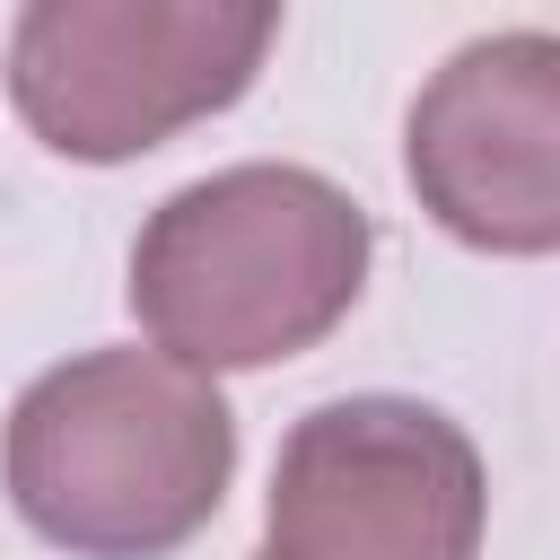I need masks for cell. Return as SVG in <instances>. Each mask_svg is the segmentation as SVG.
<instances>
[{
    "instance_id": "1",
    "label": "cell",
    "mask_w": 560,
    "mask_h": 560,
    "mask_svg": "<svg viewBox=\"0 0 560 560\" xmlns=\"http://www.w3.org/2000/svg\"><path fill=\"white\" fill-rule=\"evenodd\" d=\"M236 472V411L166 350H79L44 368L9 429V508L70 560H166L184 551Z\"/></svg>"
},
{
    "instance_id": "2",
    "label": "cell",
    "mask_w": 560,
    "mask_h": 560,
    "mask_svg": "<svg viewBox=\"0 0 560 560\" xmlns=\"http://www.w3.org/2000/svg\"><path fill=\"white\" fill-rule=\"evenodd\" d=\"M376 228L315 166H219L166 192L131 245V315L140 332L201 368H280L315 350L368 289Z\"/></svg>"
},
{
    "instance_id": "3",
    "label": "cell",
    "mask_w": 560,
    "mask_h": 560,
    "mask_svg": "<svg viewBox=\"0 0 560 560\" xmlns=\"http://www.w3.org/2000/svg\"><path fill=\"white\" fill-rule=\"evenodd\" d=\"M280 35V0H26L9 105L70 166H122L228 114Z\"/></svg>"
},
{
    "instance_id": "4",
    "label": "cell",
    "mask_w": 560,
    "mask_h": 560,
    "mask_svg": "<svg viewBox=\"0 0 560 560\" xmlns=\"http://www.w3.org/2000/svg\"><path fill=\"white\" fill-rule=\"evenodd\" d=\"M481 446L411 394L315 402L271 464L262 560H481Z\"/></svg>"
},
{
    "instance_id": "5",
    "label": "cell",
    "mask_w": 560,
    "mask_h": 560,
    "mask_svg": "<svg viewBox=\"0 0 560 560\" xmlns=\"http://www.w3.org/2000/svg\"><path fill=\"white\" fill-rule=\"evenodd\" d=\"M420 210L472 254H560V35L508 26L429 70L402 122Z\"/></svg>"
}]
</instances>
